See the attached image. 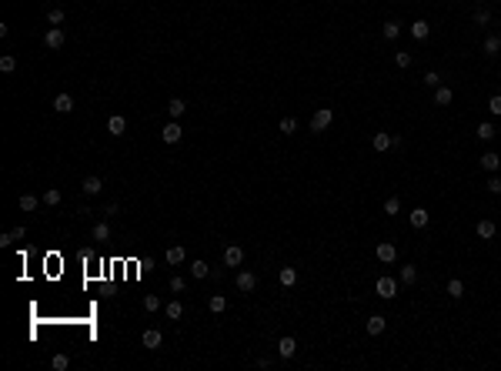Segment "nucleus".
Masks as SVG:
<instances>
[{
	"mask_svg": "<svg viewBox=\"0 0 501 371\" xmlns=\"http://www.w3.org/2000/svg\"><path fill=\"white\" fill-rule=\"evenodd\" d=\"M374 291H378V298L394 301V298H398V281H394L391 275H381L378 281H374Z\"/></svg>",
	"mask_w": 501,
	"mask_h": 371,
	"instance_id": "nucleus-1",
	"label": "nucleus"
},
{
	"mask_svg": "<svg viewBox=\"0 0 501 371\" xmlns=\"http://www.w3.org/2000/svg\"><path fill=\"white\" fill-rule=\"evenodd\" d=\"M331 121H334V111H331V107H318V111H314V117H311V130H314V134H321V130L331 127Z\"/></svg>",
	"mask_w": 501,
	"mask_h": 371,
	"instance_id": "nucleus-2",
	"label": "nucleus"
},
{
	"mask_svg": "<svg viewBox=\"0 0 501 371\" xmlns=\"http://www.w3.org/2000/svg\"><path fill=\"white\" fill-rule=\"evenodd\" d=\"M234 284H238V291H241V294H251V291L257 288V275H254V271H238Z\"/></svg>",
	"mask_w": 501,
	"mask_h": 371,
	"instance_id": "nucleus-3",
	"label": "nucleus"
},
{
	"mask_svg": "<svg viewBox=\"0 0 501 371\" xmlns=\"http://www.w3.org/2000/svg\"><path fill=\"white\" fill-rule=\"evenodd\" d=\"M371 144H374V151H388V147H398L401 138L398 134H384V130H378V134L371 138Z\"/></svg>",
	"mask_w": 501,
	"mask_h": 371,
	"instance_id": "nucleus-4",
	"label": "nucleus"
},
{
	"mask_svg": "<svg viewBox=\"0 0 501 371\" xmlns=\"http://www.w3.org/2000/svg\"><path fill=\"white\" fill-rule=\"evenodd\" d=\"M224 264L227 267H241L244 264V248H241V244H227V248H224Z\"/></svg>",
	"mask_w": 501,
	"mask_h": 371,
	"instance_id": "nucleus-5",
	"label": "nucleus"
},
{
	"mask_svg": "<svg viewBox=\"0 0 501 371\" xmlns=\"http://www.w3.org/2000/svg\"><path fill=\"white\" fill-rule=\"evenodd\" d=\"M44 44H47L50 50H60L67 44V33L60 30V27H47V33H44Z\"/></svg>",
	"mask_w": 501,
	"mask_h": 371,
	"instance_id": "nucleus-6",
	"label": "nucleus"
},
{
	"mask_svg": "<svg viewBox=\"0 0 501 371\" xmlns=\"http://www.w3.org/2000/svg\"><path fill=\"white\" fill-rule=\"evenodd\" d=\"M80 191L87 194V197H97V194L104 191V181L97 178V174H87V178H84V184H80Z\"/></svg>",
	"mask_w": 501,
	"mask_h": 371,
	"instance_id": "nucleus-7",
	"label": "nucleus"
},
{
	"mask_svg": "<svg viewBox=\"0 0 501 371\" xmlns=\"http://www.w3.org/2000/svg\"><path fill=\"white\" fill-rule=\"evenodd\" d=\"M164 261L171 267L174 264H184V261H187V251H184V244H171V248H167V254H164Z\"/></svg>",
	"mask_w": 501,
	"mask_h": 371,
	"instance_id": "nucleus-8",
	"label": "nucleus"
},
{
	"mask_svg": "<svg viewBox=\"0 0 501 371\" xmlns=\"http://www.w3.org/2000/svg\"><path fill=\"white\" fill-rule=\"evenodd\" d=\"M141 341H144V348H151V351H157V348L164 345V334H160L157 328H147V331L141 334Z\"/></svg>",
	"mask_w": 501,
	"mask_h": 371,
	"instance_id": "nucleus-9",
	"label": "nucleus"
},
{
	"mask_svg": "<svg viewBox=\"0 0 501 371\" xmlns=\"http://www.w3.org/2000/svg\"><path fill=\"white\" fill-rule=\"evenodd\" d=\"M494 231H498V227H494V221H491V218H481V221L475 224V234L481 238V241H491Z\"/></svg>",
	"mask_w": 501,
	"mask_h": 371,
	"instance_id": "nucleus-10",
	"label": "nucleus"
},
{
	"mask_svg": "<svg viewBox=\"0 0 501 371\" xmlns=\"http://www.w3.org/2000/svg\"><path fill=\"white\" fill-rule=\"evenodd\" d=\"M278 355L284 358V361H287V358H294V355H297V341L291 338V334H284V338L278 341Z\"/></svg>",
	"mask_w": 501,
	"mask_h": 371,
	"instance_id": "nucleus-11",
	"label": "nucleus"
},
{
	"mask_svg": "<svg viewBox=\"0 0 501 371\" xmlns=\"http://www.w3.org/2000/svg\"><path fill=\"white\" fill-rule=\"evenodd\" d=\"M160 138H164V144H181V121H171L160 130Z\"/></svg>",
	"mask_w": 501,
	"mask_h": 371,
	"instance_id": "nucleus-12",
	"label": "nucleus"
},
{
	"mask_svg": "<svg viewBox=\"0 0 501 371\" xmlns=\"http://www.w3.org/2000/svg\"><path fill=\"white\" fill-rule=\"evenodd\" d=\"M374 254H378V261H381V264H391V261L398 258V248H394L391 241H384V244H378V251H374Z\"/></svg>",
	"mask_w": 501,
	"mask_h": 371,
	"instance_id": "nucleus-13",
	"label": "nucleus"
},
{
	"mask_svg": "<svg viewBox=\"0 0 501 371\" xmlns=\"http://www.w3.org/2000/svg\"><path fill=\"white\" fill-rule=\"evenodd\" d=\"M481 167H485V171H491V174H498V171H501V154H498V151L481 154Z\"/></svg>",
	"mask_w": 501,
	"mask_h": 371,
	"instance_id": "nucleus-14",
	"label": "nucleus"
},
{
	"mask_svg": "<svg viewBox=\"0 0 501 371\" xmlns=\"http://www.w3.org/2000/svg\"><path fill=\"white\" fill-rule=\"evenodd\" d=\"M408 221H411V227H418V231H421V227H428V221H431V214L424 208H414L411 214H408Z\"/></svg>",
	"mask_w": 501,
	"mask_h": 371,
	"instance_id": "nucleus-15",
	"label": "nucleus"
},
{
	"mask_svg": "<svg viewBox=\"0 0 501 371\" xmlns=\"http://www.w3.org/2000/svg\"><path fill=\"white\" fill-rule=\"evenodd\" d=\"M184 111H187V104H184L181 97H171V100H167V114H171V121H181Z\"/></svg>",
	"mask_w": 501,
	"mask_h": 371,
	"instance_id": "nucleus-16",
	"label": "nucleus"
},
{
	"mask_svg": "<svg viewBox=\"0 0 501 371\" xmlns=\"http://www.w3.org/2000/svg\"><path fill=\"white\" fill-rule=\"evenodd\" d=\"M127 130V117H120V114H114L111 121H107V134H114V138H120Z\"/></svg>",
	"mask_w": 501,
	"mask_h": 371,
	"instance_id": "nucleus-17",
	"label": "nucleus"
},
{
	"mask_svg": "<svg viewBox=\"0 0 501 371\" xmlns=\"http://www.w3.org/2000/svg\"><path fill=\"white\" fill-rule=\"evenodd\" d=\"M408 30H411V37H414V41H428L431 24H428V20H414V24L408 27Z\"/></svg>",
	"mask_w": 501,
	"mask_h": 371,
	"instance_id": "nucleus-18",
	"label": "nucleus"
},
{
	"mask_svg": "<svg viewBox=\"0 0 501 371\" xmlns=\"http://www.w3.org/2000/svg\"><path fill=\"white\" fill-rule=\"evenodd\" d=\"M401 30H405V24H401V20H388V24L381 27L384 41H398V37H401Z\"/></svg>",
	"mask_w": 501,
	"mask_h": 371,
	"instance_id": "nucleus-19",
	"label": "nucleus"
},
{
	"mask_svg": "<svg viewBox=\"0 0 501 371\" xmlns=\"http://www.w3.org/2000/svg\"><path fill=\"white\" fill-rule=\"evenodd\" d=\"M278 281H281V288H294L297 284V267H281Z\"/></svg>",
	"mask_w": 501,
	"mask_h": 371,
	"instance_id": "nucleus-20",
	"label": "nucleus"
},
{
	"mask_svg": "<svg viewBox=\"0 0 501 371\" xmlns=\"http://www.w3.org/2000/svg\"><path fill=\"white\" fill-rule=\"evenodd\" d=\"M54 111L57 114H71L74 111V97L71 94H57L54 97Z\"/></svg>",
	"mask_w": 501,
	"mask_h": 371,
	"instance_id": "nucleus-21",
	"label": "nucleus"
},
{
	"mask_svg": "<svg viewBox=\"0 0 501 371\" xmlns=\"http://www.w3.org/2000/svg\"><path fill=\"white\" fill-rule=\"evenodd\" d=\"M384 328H388V318L384 315H371L368 318V334H381Z\"/></svg>",
	"mask_w": 501,
	"mask_h": 371,
	"instance_id": "nucleus-22",
	"label": "nucleus"
},
{
	"mask_svg": "<svg viewBox=\"0 0 501 371\" xmlns=\"http://www.w3.org/2000/svg\"><path fill=\"white\" fill-rule=\"evenodd\" d=\"M485 54L488 57H498L501 54V37H498V33H488V37H485Z\"/></svg>",
	"mask_w": 501,
	"mask_h": 371,
	"instance_id": "nucleus-23",
	"label": "nucleus"
},
{
	"mask_svg": "<svg viewBox=\"0 0 501 371\" xmlns=\"http://www.w3.org/2000/svg\"><path fill=\"white\" fill-rule=\"evenodd\" d=\"M451 100H454V90H451V87H435V104H438V107L451 104Z\"/></svg>",
	"mask_w": 501,
	"mask_h": 371,
	"instance_id": "nucleus-24",
	"label": "nucleus"
},
{
	"mask_svg": "<svg viewBox=\"0 0 501 371\" xmlns=\"http://www.w3.org/2000/svg\"><path fill=\"white\" fill-rule=\"evenodd\" d=\"M164 315L171 318V321H177V318L184 315V305H181V298H174V301H167V308H164Z\"/></svg>",
	"mask_w": 501,
	"mask_h": 371,
	"instance_id": "nucleus-25",
	"label": "nucleus"
},
{
	"mask_svg": "<svg viewBox=\"0 0 501 371\" xmlns=\"http://www.w3.org/2000/svg\"><path fill=\"white\" fill-rule=\"evenodd\" d=\"M414 281H418V264H405V267H401V284L411 288Z\"/></svg>",
	"mask_w": 501,
	"mask_h": 371,
	"instance_id": "nucleus-26",
	"label": "nucleus"
},
{
	"mask_svg": "<svg viewBox=\"0 0 501 371\" xmlns=\"http://www.w3.org/2000/svg\"><path fill=\"white\" fill-rule=\"evenodd\" d=\"M207 275H211V267H207V261H191V278H197V281H204Z\"/></svg>",
	"mask_w": 501,
	"mask_h": 371,
	"instance_id": "nucleus-27",
	"label": "nucleus"
},
{
	"mask_svg": "<svg viewBox=\"0 0 501 371\" xmlns=\"http://www.w3.org/2000/svg\"><path fill=\"white\" fill-rule=\"evenodd\" d=\"M60 201H64V194L57 191V187H47V191H44V204H47V208H57Z\"/></svg>",
	"mask_w": 501,
	"mask_h": 371,
	"instance_id": "nucleus-28",
	"label": "nucleus"
},
{
	"mask_svg": "<svg viewBox=\"0 0 501 371\" xmlns=\"http://www.w3.org/2000/svg\"><path fill=\"white\" fill-rule=\"evenodd\" d=\"M207 308H211L214 315H221L224 308H227V298H224V294H211V298H207Z\"/></svg>",
	"mask_w": 501,
	"mask_h": 371,
	"instance_id": "nucleus-29",
	"label": "nucleus"
},
{
	"mask_svg": "<svg viewBox=\"0 0 501 371\" xmlns=\"http://www.w3.org/2000/svg\"><path fill=\"white\" fill-rule=\"evenodd\" d=\"M464 294V281L461 278H451V281H448V298H461Z\"/></svg>",
	"mask_w": 501,
	"mask_h": 371,
	"instance_id": "nucleus-30",
	"label": "nucleus"
},
{
	"mask_svg": "<svg viewBox=\"0 0 501 371\" xmlns=\"http://www.w3.org/2000/svg\"><path fill=\"white\" fill-rule=\"evenodd\" d=\"M107 238H111V224H107V221H97L94 224V241H107Z\"/></svg>",
	"mask_w": 501,
	"mask_h": 371,
	"instance_id": "nucleus-31",
	"label": "nucleus"
},
{
	"mask_svg": "<svg viewBox=\"0 0 501 371\" xmlns=\"http://www.w3.org/2000/svg\"><path fill=\"white\" fill-rule=\"evenodd\" d=\"M494 134H498V130H494V124H478V141H494Z\"/></svg>",
	"mask_w": 501,
	"mask_h": 371,
	"instance_id": "nucleus-32",
	"label": "nucleus"
},
{
	"mask_svg": "<svg viewBox=\"0 0 501 371\" xmlns=\"http://www.w3.org/2000/svg\"><path fill=\"white\" fill-rule=\"evenodd\" d=\"M47 24L50 27H60V24H64V10H60V7H50L47 10Z\"/></svg>",
	"mask_w": 501,
	"mask_h": 371,
	"instance_id": "nucleus-33",
	"label": "nucleus"
},
{
	"mask_svg": "<svg viewBox=\"0 0 501 371\" xmlns=\"http://www.w3.org/2000/svg\"><path fill=\"white\" fill-rule=\"evenodd\" d=\"M0 71H4V74H14L17 71V57L14 54H4V57H0Z\"/></svg>",
	"mask_w": 501,
	"mask_h": 371,
	"instance_id": "nucleus-34",
	"label": "nucleus"
},
{
	"mask_svg": "<svg viewBox=\"0 0 501 371\" xmlns=\"http://www.w3.org/2000/svg\"><path fill=\"white\" fill-rule=\"evenodd\" d=\"M421 84H424V87H441V74H438V71H428V74L421 77Z\"/></svg>",
	"mask_w": 501,
	"mask_h": 371,
	"instance_id": "nucleus-35",
	"label": "nucleus"
},
{
	"mask_svg": "<svg viewBox=\"0 0 501 371\" xmlns=\"http://www.w3.org/2000/svg\"><path fill=\"white\" fill-rule=\"evenodd\" d=\"M488 20H491V10H488V7H475V24H478V27H485Z\"/></svg>",
	"mask_w": 501,
	"mask_h": 371,
	"instance_id": "nucleus-36",
	"label": "nucleus"
},
{
	"mask_svg": "<svg viewBox=\"0 0 501 371\" xmlns=\"http://www.w3.org/2000/svg\"><path fill=\"white\" fill-rule=\"evenodd\" d=\"M37 197H34V194H20V211H37Z\"/></svg>",
	"mask_w": 501,
	"mask_h": 371,
	"instance_id": "nucleus-37",
	"label": "nucleus"
},
{
	"mask_svg": "<svg viewBox=\"0 0 501 371\" xmlns=\"http://www.w3.org/2000/svg\"><path fill=\"white\" fill-rule=\"evenodd\" d=\"M278 127H281V134H294V130H297V121H294V117H281Z\"/></svg>",
	"mask_w": 501,
	"mask_h": 371,
	"instance_id": "nucleus-38",
	"label": "nucleus"
},
{
	"mask_svg": "<svg viewBox=\"0 0 501 371\" xmlns=\"http://www.w3.org/2000/svg\"><path fill=\"white\" fill-rule=\"evenodd\" d=\"M144 311H160V298L157 294H144Z\"/></svg>",
	"mask_w": 501,
	"mask_h": 371,
	"instance_id": "nucleus-39",
	"label": "nucleus"
},
{
	"mask_svg": "<svg viewBox=\"0 0 501 371\" xmlns=\"http://www.w3.org/2000/svg\"><path fill=\"white\" fill-rule=\"evenodd\" d=\"M394 64H398L401 71H408V67H411V54H408V50H398V54H394Z\"/></svg>",
	"mask_w": 501,
	"mask_h": 371,
	"instance_id": "nucleus-40",
	"label": "nucleus"
},
{
	"mask_svg": "<svg viewBox=\"0 0 501 371\" xmlns=\"http://www.w3.org/2000/svg\"><path fill=\"white\" fill-rule=\"evenodd\" d=\"M167 284H171V291H174V294H184V288H187V281H184L181 275H174V278H171Z\"/></svg>",
	"mask_w": 501,
	"mask_h": 371,
	"instance_id": "nucleus-41",
	"label": "nucleus"
},
{
	"mask_svg": "<svg viewBox=\"0 0 501 371\" xmlns=\"http://www.w3.org/2000/svg\"><path fill=\"white\" fill-rule=\"evenodd\" d=\"M50 364H54V371H67V368H71V358H67V355H54V361H50Z\"/></svg>",
	"mask_w": 501,
	"mask_h": 371,
	"instance_id": "nucleus-42",
	"label": "nucleus"
},
{
	"mask_svg": "<svg viewBox=\"0 0 501 371\" xmlns=\"http://www.w3.org/2000/svg\"><path fill=\"white\" fill-rule=\"evenodd\" d=\"M384 214H401V201L398 197H388V201H384Z\"/></svg>",
	"mask_w": 501,
	"mask_h": 371,
	"instance_id": "nucleus-43",
	"label": "nucleus"
},
{
	"mask_svg": "<svg viewBox=\"0 0 501 371\" xmlns=\"http://www.w3.org/2000/svg\"><path fill=\"white\" fill-rule=\"evenodd\" d=\"M488 111H491L494 117H501V94H494L491 100H488Z\"/></svg>",
	"mask_w": 501,
	"mask_h": 371,
	"instance_id": "nucleus-44",
	"label": "nucleus"
},
{
	"mask_svg": "<svg viewBox=\"0 0 501 371\" xmlns=\"http://www.w3.org/2000/svg\"><path fill=\"white\" fill-rule=\"evenodd\" d=\"M488 191L491 194H501V178L494 174V178H488Z\"/></svg>",
	"mask_w": 501,
	"mask_h": 371,
	"instance_id": "nucleus-45",
	"label": "nucleus"
},
{
	"mask_svg": "<svg viewBox=\"0 0 501 371\" xmlns=\"http://www.w3.org/2000/svg\"><path fill=\"white\" fill-rule=\"evenodd\" d=\"M10 238H14V241H24L27 231H24V227H14V231H10Z\"/></svg>",
	"mask_w": 501,
	"mask_h": 371,
	"instance_id": "nucleus-46",
	"label": "nucleus"
}]
</instances>
